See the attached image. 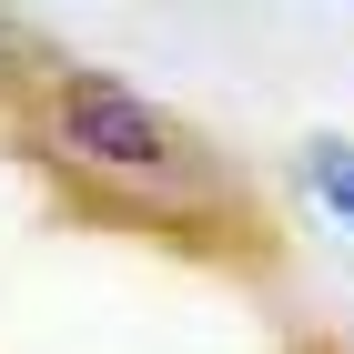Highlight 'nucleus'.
<instances>
[{"label": "nucleus", "instance_id": "1", "mask_svg": "<svg viewBox=\"0 0 354 354\" xmlns=\"http://www.w3.org/2000/svg\"><path fill=\"white\" fill-rule=\"evenodd\" d=\"M61 142H71L82 162H102V172H152V162L172 152V122L142 102V91L82 71V82L61 91Z\"/></svg>", "mask_w": 354, "mask_h": 354}, {"label": "nucleus", "instance_id": "2", "mask_svg": "<svg viewBox=\"0 0 354 354\" xmlns=\"http://www.w3.org/2000/svg\"><path fill=\"white\" fill-rule=\"evenodd\" d=\"M304 183H314L334 213L354 223V142H314V152H304Z\"/></svg>", "mask_w": 354, "mask_h": 354}]
</instances>
